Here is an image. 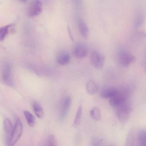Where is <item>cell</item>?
<instances>
[{
  "label": "cell",
  "mask_w": 146,
  "mask_h": 146,
  "mask_svg": "<svg viewBox=\"0 0 146 146\" xmlns=\"http://www.w3.org/2000/svg\"><path fill=\"white\" fill-rule=\"evenodd\" d=\"M2 78L3 81L8 86H11L13 84V80L11 75V69L10 65L5 63L2 68Z\"/></svg>",
  "instance_id": "obj_7"
},
{
  "label": "cell",
  "mask_w": 146,
  "mask_h": 146,
  "mask_svg": "<svg viewBox=\"0 0 146 146\" xmlns=\"http://www.w3.org/2000/svg\"><path fill=\"white\" fill-rule=\"evenodd\" d=\"M42 11V3L39 0L33 1L27 10V15L30 17H34L40 14Z\"/></svg>",
  "instance_id": "obj_5"
},
{
  "label": "cell",
  "mask_w": 146,
  "mask_h": 146,
  "mask_svg": "<svg viewBox=\"0 0 146 146\" xmlns=\"http://www.w3.org/2000/svg\"><path fill=\"white\" fill-rule=\"evenodd\" d=\"M105 56L99 51H93L91 54L90 61L92 65L97 69H101L104 65Z\"/></svg>",
  "instance_id": "obj_4"
},
{
  "label": "cell",
  "mask_w": 146,
  "mask_h": 146,
  "mask_svg": "<svg viewBox=\"0 0 146 146\" xmlns=\"http://www.w3.org/2000/svg\"><path fill=\"white\" fill-rule=\"evenodd\" d=\"M116 108L117 119L121 123H126L131 116L133 110L132 106L126 102Z\"/></svg>",
  "instance_id": "obj_1"
},
{
  "label": "cell",
  "mask_w": 146,
  "mask_h": 146,
  "mask_svg": "<svg viewBox=\"0 0 146 146\" xmlns=\"http://www.w3.org/2000/svg\"><path fill=\"white\" fill-rule=\"evenodd\" d=\"M13 25H9L0 28V42L4 40L8 34L13 29Z\"/></svg>",
  "instance_id": "obj_13"
},
{
  "label": "cell",
  "mask_w": 146,
  "mask_h": 146,
  "mask_svg": "<svg viewBox=\"0 0 146 146\" xmlns=\"http://www.w3.org/2000/svg\"><path fill=\"white\" fill-rule=\"evenodd\" d=\"M78 25L80 33L82 37L85 39H88L89 37V30L86 23L84 20L79 18L78 19Z\"/></svg>",
  "instance_id": "obj_9"
},
{
  "label": "cell",
  "mask_w": 146,
  "mask_h": 146,
  "mask_svg": "<svg viewBox=\"0 0 146 146\" xmlns=\"http://www.w3.org/2000/svg\"><path fill=\"white\" fill-rule=\"evenodd\" d=\"M67 30L68 32L69 33V38H70V40H71L72 42H74V38L73 36V34H72L71 29H70V27L69 26H67Z\"/></svg>",
  "instance_id": "obj_24"
},
{
  "label": "cell",
  "mask_w": 146,
  "mask_h": 146,
  "mask_svg": "<svg viewBox=\"0 0 146 146\" xmlns=\"http://www.w3.org/2000/svg\"><path fill=\"white\" fill-rule=\"evenodd\" d=\"M19 1H20L21 2H22L25 3L27 1V0H19Z\"/></svg>",
  "instance_id": "obj_25"
},
{
  "label": "cell",
  "mask_w": 146,
  "mask_h": 146,
  "mask_svg": "<svg viewBox=\"0 0 146 146\" xmlns=\"http://www.w3.org/2000/svg\"><path fill=\"white\" fill-rule=\"evenodd\" d=\"M23 131V127L21 121L17 118L12 133L9 138V146H14L19 140L22 135Z\"/></svg>",
  "instance_id": "obj_2"
},
{
  "label": "cell",
  "mask_w": 146,
  "mask_h": 146,
  "mask_svg": "<svg viewBox=\"0 0 146 146\" xmlns=\"http://www.w3.org/2000/svg\"><path fill=\"white\" fill-rule=\"evenodd\" d=\"M71 57L68 52H63L60 53L57 59V62L59 65L65 66L70 62Z\"/></svg>",
  "instance_id": "obj_11"
},
{
  "label": "cell",
  "mask_w": 146,
  "mask_h": 146,
  "mask_svg": "<svg viewBox=\"0 0 146 146\" xmlns=\"http://www.w3.org/2000/svg\"><path fill=\"white\" fill-rule=\"evenodd\" d=\"M87 92L90 95H94L97 92L99 87L97 84L93 80H90L87 82L86 86Z\"/></svg>",
  "instance_id": "obj_12"
},
{
  "label": "cell",
  "mask_w": 146,
  "mask_h": 146,
  "mask_svg": "<svg viewBox=\"0 0 146 146\" xmlns=\"http://www.w3.org/2000/svg\"><path fill=\"white\" fill-rule=\"evenodd\" d=\"M82 106L81 105L79 106L76 114H75V117L73 122V126L75 127H77L79 126L81 120V117L82 115Z\"/></svg>",
  "instance_id": "obj_19"
},
{
  "label": "cell",
  "mask_w": 146,
  "mask_h": 146,
  "mask_svg": "<svg viewBox=\"0 0 146 146\" xmlns=\"http://www.w3.org/2000/svg\"><path fill=\"white\" fill-rule=\"evenodd\" d=\"M88 52V49L85 45L79 44L74 49L73 55L77 59H83L87 56Z\"/></svg>",
  "instance_id": "obj_8"
},
{
  "label": "cell",
  "mask_w": 146,
  "mask_h": 146,
  "mask_svg": "<svg viewBox=\"0 0 146 146\" xmlns=\"http://www.w3.org/2000/svg\"><path fill=\"white\" fill-rule=\"evenodd\" d=\"M138 146H146V130L142 129L138 133Z\"/></svg>",
  "instance_id": "obj_18"
},
{
  "label": "cell",
  "mask_w": 146,
  "mask_h": 146,
  "mask_svg": "<svg viewBox=\"0 0 146 146\" xmlns=\"http://www.w3.org/2000/svg\"><path fill=\"white\" fill-rule=\"evenodd\" d=\"M144 21V17L142 15H138L136 19L135 22V26L136 27H139L142 25Z\"/></svg>",
  "instance_id": "obj_22"
},
{
  "label": "cell",
  "mask_w": 146,
  "mask_h": 146,
  "mask_svg": "<svg viewBox=\"0 0 146 146\" xmlns=\"http://www.w3.org/2000/svg\"><path fill=\"white\" fill-rule=\"evenodd\" d=\"M90 115L94 121H99L101 120V114L100 109L97 107H94L90 111Z\"/></svg>",
  "instance_id": "obj_15"
},
{
  "label": "cell",
  "mask_w": 146,
  "mask_h": 146,
  "mask_svg": "<svg viewBox=\"0 0 146 146\" xmlns=\"http://www.w3.org/2000/svg\"><path fill=\"white\" fill-rule=\"evenodd\" d=\"M117 61L121 66L126 67L135 62L136 58L135 56L125 50L121 49L117 55Z\"/></svg>",
  "instance_id": "obj_3"
},
{
  "label": "cell",
  "mask_w": 146,
  "mask_h": 146,
  "mask_svg": "<svg viewBox=\"0 0 146 146\" xmlns=\"http://www.w3.org/2000/svg\"><path fill=\"white\" fill-rule=\"evenodd\" d=\"M33 109L35 115L38 118L43 119L44 116V111L43 107L36 101H34L33 104Z\"/></svg>",
  "instance_id": "obj_14"
},
{
  "label": "cell",
  "mask_w": 146,
  "mask_h": 146,
  "mask_svg": "<svg viewBox=\"0 0 146 146\" xmlns=\"http://www.w3.org/2000/svg\"><path fill=\"white\" fill-rule=\"evenodd\" d=\"M57 146V140L55 136L53 135H51L49 137L48 140V146Z\"/></svg>",
  "instance_id": "obj_21"
},
{
  "label": "cell",
  "mask_w": 146,
  "mask_h": 146,
  "mask_svg": "<svg viewBox=\"0 0 146 146\" xmlns=\"http://www.w3.org/2000/svg\"><path fill=\"white\" fill-rule=\"evenodd\" d=\"M135 136L133 132L130 133L128 136L126 146H134L135 143Z\"/></svg>",
  "instance_id": "obj_20"
},
{
  "label": "cell",
  "mask_w": 146,
  "mask_h": 146,
  "mask_svg": "<svg viewBox=\"0 0 146 146\" xmlns=\"http://www.w3.org/2000/svg\"><path fill=\"white\" fill-rule=\"evenodd\" d=\"M24 114L29 126L32 127H34L36 123V119L34 116L27 111H24Z\"/></svg>",
  "instance_id": "obj_17"
},
{
  "label": "cell",
  "mask_w": 146,
  "mask_h": 146,
  "mask_svg": "<svg viewBox=\"0 0 146 146\" xmlns=\"http://www.w3.org/2000/svg\"><path fill=\"white\" fill-rule=\"evenodd\" d=\"M91 146H103V141L99 138H94L92 141Z\"/></svg>",
  "instance_id": "obj_23"
},
{
  "label": "cell",
  "mask_w": 146,
  "mask_h": 146,
  "mask_svg": "<svg viewBox=\"0 0 146 146\" xmlns=\"http://www.w3.org/2000/svg\"><path fill=\"white\" fill-rule=\"evenodd\" d=\"M117 92V88L109 87L103 89L100 93V95L103 98L110 99L115 95Z\"/></svg>",
  "instance_id": "obj_10"
},
{
  "label": "cell",
  "mask_w": 146,
  "mask_h": 146,
  "mask_svg": "<svg viewBox=\"0 0 146 146\" xmlns=\"http://www.w3.org/2000/svg\"><path fill=\"white\" fill-rule=\"evenodd\" d=\"M3 124L5 132L8 135L9 138L13 129L14 127L13 123L9 119L6 118L3 121Z\"/></svg>",
  "instance_id": "obj_16"
},
{
  "label": "cell",
  "mask_w": 146,
  "mask_h": 146,
  "mask_svg": "<svg viewBox=\"0 0 146 146\" xmlns=\"http://www.w3.org/2000/svg\"><path fill=\"white\" fill-rule=\"evenodd\" d=\"M72 104V99L70 96H67L63 99L61 106L60 111V119L63 120L66 118L70 110Z\"/></svg>",
  "instance_id": "obj_6"
}]
</instances>
